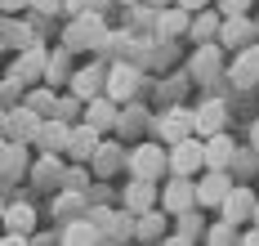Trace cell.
<instances>
[{
	"label": "cell",
	"mask_w": 259,
	"mask_h": 246,
	"mask_svg": "<svg viewBox=\"0 0 259 246\" xmlns=\"http://www.w3.org/2000/svg\"><path fill=\"white\" fill-rule=\"evenodd\" d=\"M206 246H237V228L233 224H206Z\"/></svg>",
	"instance_id": "obj_33"
},
{
	"label": "cell",
	"mask_w": 259,
	"mask_h": 246,
	"mask_svg": "<svg viewBox=\"0 0 259 246\" xmlns=\"http://www.w3.org/2000/svg\"><path fill=\"white\" fill-rule=\"evenodd\" d=\"M125 170L134 179H148V184H161V175H165V148L161 143H139V148H130L125 152Z\"/></svg>",
	"instance_id": "obj_3"
},
{
	"label": "cell",
	"mask_w": 259,
	"mask_h": 246,
	"mask_svg": "<svg viewBox=\"0 0 259 246\" xmlns=\"http://www.w3.org/2000/svg\"><path fill=\"white\" fill-rule=\"evenodd\" d=\"M36 130H40V116L27 112L23 103L5 112V139H9V143H36Z\"/></svg>",
	"instance_id": "obj_13"
},
{
	"label": "cell",
	"mask_w": 259,
	"mask_h": 246,
	"mask_svg": "<svg viewBox=\"0 0 259 246\" xmlns=\"http://www.w3.org/2000/svg\"><path fill=\"white\" fill-rule=\"evenodd\" d=\"M90 170H94L99 179L121 175V170H125V143H116V139H99V148H94V157H90Z\"/></svg>",
	"instance_id": "obj_9"
},
{
	"label": "cell",
	"mask_w": 259,
	"mask_h": 246,
	"mask_svg": "<svg viewBox=\"0 0 259 246\" xmlns=\"http://www.w3.org/2000/svg\"><path fill=\"white\" fill-rule=\"evenodd\" d=\"M255 192L246 188V184H233V192H228V197H224V206H219V215H224V224H246V219L255 215Z\"/></svg>",
	"instance_id": "obj_14"
},
{
	"label": "cell",
	"mask_w": 259,
	"mask_h": 246,
	"mask_svg": "<svg viewBox=\"0 0 259 246\" xmlns=\"http://www.w3.org/2000/svg\"><path fill=\"white\" fill-rule=\"evenodd\" d=\"M0 9L5 14H18V9H27V0H0Z\"/></svg>",
	"instance_id": "obj_44"
},
{
	"label": "cell",
	"mask_w": 259,
	"mask_h": 246,
	"mask_svg": "<svg viewBox=\"0 0 259 246\" xmlns=\"http://www.w3.org/2000/svg\"><path fill=\"white\" fill-rule=\"evenodd\" d=\"M197 184V206H224V197L233 192V179H228V170H206L201 179H192Z\"/></svg>",
	"instance_id": "obj_12"
},
{
	"label": "cell",
	"mask_w": 259,
	"mask_h": 246,
	"mask_svg": "<svg viewBox=\"0 0 259 246\" xmlns=\"http://www.w3.org/2000/svg\"><path fill=\"white\" fill-rule=\"evenodd\" d=\"M85 206V192H67V188H58V201H54V215H72V211H80Z\"/></svg>",
	"instance_id": "obj_35"
},
{
	"label": "cell",
	"mask_w": 259,
	"mask_h": 246,
	"mask_svg": "<svg viewBox=\"0 0 259 246\" xmlns=\"http://www.w3.org/2000/svg\"><path fill=\"white\" fill-rule=\"evenodd\" d=\"M228 76H233L237 85H255L259 81V45H246V50L237 54V63L228 67Z\"/></svg>",
	"instance_id": "obj_26"
},
{
	"label": "cell",
	"mask_w": 259,
	"mask_h": 246,
	"mask_svg": "<svg viewBox=\"0 0 259 246\" xmlns=\"http://www.w3.org/2000/svg\"><path fill=\"white\" fill-rule=\"evenodd\" d=\"M63 170H67V166L58 161L54 152H40V161L31 166V184L45 188V192H58V188H63Z\"/></svg>",
	"instance_id": "obj_18"
},
{
	"label": "cell",
	"mask_w": 259,
	"mask_h": 246,
	"mask_svg": "<svg viewBox=\"0 0 259 246\" xmlns=\"http://www.w3.org/2000/svg\"><path fill=\"white\" fill-rule=\"evenodd\" d=\"M148 126H152V116H148V108H139V103H125V108L116 112V135H121V139L143 135Z\"/></svg>",
	"instance_id": "obj_23"
},
{
	"label": "cell",
	"mask_w": 259,
	"mask_h": 246,
	"mask_svg": "<svg viewBox=\"0 0 259 246\" xmlns=\"http://www.w3.org/2000/svg\"><path fill=\"white\" fill-rule=\"evenodd\" d=\"M156 197H161V184L130 179L125 192H121V211H125V215H148V211H156Z\"/></svg>",
	"instance_id": "obj_7"
},
{
	"label": "cell",
	"mask_w": 259,
	"mask_h": 246,
	"mask_svg": "<svg viewBox=\"0 0 259 246\" xmlns=\"http://www.w3.org/2000/svg\"><path fill=\"white\" fill-rule=\"evenodd\" d=\"M54 103H58V94H54L50 85H31V90L23 94V108L36 112L40 121H50V116H54Z\"/></svg>",
	"instance_id": "obj_28"
},
{
	"label": "cell",
	"mask_w": 259,
	"mask_h": 246,
	"mask_svg": "<svg viewBox=\"0 0 259 246\" xmlns=\"http://www.w3.org/2000/svg\"><path fill=\"white\" fill-rule=\"evenodd\" d=\"M237 246H259V228H246V233L237 237Z\"/></svg>",
	"instance_id": "obj_43"
},
{
	"label": "cell",
	"mask_w": 259,
	"mask_h": 246,
	"mask_svg": "<svg viewBox=\"0 0 259 246\" xmlns=\"http://www.w3.org/2000/svg\"><path fill=\"white\" fill-rule=\"evenodd\" d=\"M152 130H156V143H179V139L192 135V108H179V103H170V108L161 112L152 121Z\"/></svg>",
	"instance_id": "obj_6"
},
{
	"label": "cell",
	"mask_w": 259,
	"mask_h": 246,
	"mask_svg": "<svg viewBox=\"0 0 259 246\" xmlns=\"http://www.w3.org/2000/svg\"><path fill=\"white\" fill-rule=\"evenodd\" d=\"M255 0H219V18H237V14H246Z\"/></svg>",
	"instance_id": "obj_38"
},
{
	"label": "cell",
	"mask_w": 259,
	"mask_h": 246,
	"mask_svg": "<svg viewBox=\"0 0 259 246\" xmlns=\"http://www.w3.org/2000/svg\"><path fill=\"white\" fill-rule=\"evenodd\" d=\"M0 139H5V108H0Z\"/></svg>",
	"instance_id": "obj_46"
},
{
	"label": "cell",
	"mask_w": 259,
	"mask_h": 246,
	"mask_svg": "<svg viewBox=\"0 0 259 246\" xmlns=\"http://www.w3.org/2000/svg\"><path fill=\"white\" fill-rule=\"evenodd\" d=\"M85 184H90V170H85V166H67V170H63V188L67 192H80Z\"/></svg>",
	"instance_id": "obj_37"
},
{
	"label": "cell",
	"mask_w": 259,
	"mask_h": 246,
	"mask_svg": "<svg viewBox=\"0 0 259 246\" xmlns=\"http://www.w3.org/2000/svg\"><path fill=\"white\" fill-rule=\"evenodd\" d=\"M175 219H179V228H175V233H179V237H188V242L206 233V219L197 215V211H183V215H175Z\"/></svg>",
	"instance_id": "obj_34"
},
{
	"label": "cell",
	"mask_w": 259,
	"mask_h": 246,
	"mask_svg": "<svg viewBox=\"0 0 259 246\" xmlns=\"http://www.w3.org/2000/svg\"><path fill=\"white\" fill-rule=\"evenodd\" d=\"M67 135H72V126L67 121H40V130H36V148L40 152H54V157H63V148H67Z\"/></svg>",
	"instance_id": "obj_20"
},
{
	"label": "cell",
	"mask_w": 259,
	"mask_h": 246,
	"mask_svg": "<svg viewBox=\"0 0 259 246\" xmlns=\"http://www.w3.org/2000/svg\"><path fill=\"white\" fill-rule=\"evenodd\" d=\"M219 23H224L219 14H210V9H201V14H197V18L188 23V36H192L197 45H210V40L219 36Z\"/></svg>",
	"instance_id": "obj_29"
},
{
	"label": "cell",
	"mask_w": 259,
	"mask_h": 246,
	"mask_svg": "<svg viewBox=\"0 0 259 246\" xmlns=\"http://www.w3.org/2000/svg\"><path fill=\"white\" fill-rule=\"evenodd\" d=\"M63 50H107V27L103 18L90 9V14H80L72 18V27L63 31Z\"/></svg>",
	"instance_id": "obj_1"
},
{
	"label": "cell",
	"mask_w": 259,
	"mask_h": 246,
	"mask_svg": "<svg viewBox=\"0 0 259 246\" xmlns=\"http://www.w3.org/2000/svg\"><path fill=\"white\" fill-rule=\"evenodd\" d=\"M139 85H143V72L134 63H112L107 76H103V99H112L116 108H125V103H134Z\"/></svg>",
	"instance_id": "obj_2"
},
{
	"label": "cell",
	"mask_w": 259,
	"mask_h": 246,
	"mask_svg": "<svg viewBox=\"0 0 259 246\" xmlns=\"http://www.w3.org/2000/svg\"><path fill=\"white\" fill-rule=\"evenodd\" d=\"M255 143H259V126H255Z\"/></svg>",
	"instance_id": "obj_50"
},
{
	"label": "cell",
	"mask_w": 259,
	"mask_h": 246,
	"mask_svg": "<svg viewBox=\"0 0 259 246\" xmlns=\"http://www.w3.org/2000/svg\"><path fill=\"white\" fill-rule=\"evenodd\" d=\"M45 50H40V45H27L23 54H18V63H14V76H18V81L23 85H40V76H45Z\"/></svg>",
	"instance_id": "obj_19"
},
{
	"label": "cell",
	"mask_w": 259,
	"mask_h": 246,
	"mask_svg": "<svg viewBox=\"0 0 259 246\" xmlns=\"http://www.w3.org/2000/svg\"><path fill=\"white\" fill-rule=\"evenodd\" d=\"M58 242L63 246H99V228H94L90 219H67Z\"/></svg>",
	"instance_id": "obj_27"
},
{
	"label": "cell",
	"mask_w": 259,
	"mask_h": 246,
	"mask_svg": "<svg viewBox=\"0 0 259 246\" xmlns=\"http://www.w3.org/2000/svg\"><path fill=\"white\" fill-rule=\"evenodd\" d=\"M0 54H5V40H0Z\"/></svg>",
	"instance_id": "obj_52"
},
{
	"label": "cell",
	"mask_w": 259,
	"mask_h": 246,
	"mask_svg": "<svg viewBox=\"0 0 259 246\" xmlns=\"http://www.w3.org/2000/svg\"><path fill=\"white\" fill-rule=\"evenodd\" d=\"M175 5H179L183 14H201V9H206L210 0H175Z\"/></svg>",
	"instance_id": "obj_41"
},
{
	"label": "cell",
	"mask_w": 259,
	"mask_h": 246,
	"mask_svg": "<svg viewBox=\"0 0 259 246\" xmlns=\"http://www.w3.org/2000/svg\"><path fill=\"white\" fill-rule=\"evenodd\" d=\"M219 67H224V54H219V45H214V40H210V45H201V50L192 54V63H188V72H192L197 81L219 76Z\"/></svg>",
	"instance_id": "obj_22"
},
{
	"label": "cell",
	"mask_w": 259,
	"mask_h": 246,
	"mask_svg": "<svg viewBox=\"0 0 259 246\" xmlns=\"http://www.w3.org/2000/svg\"><path fill=\"white\" fill-rule=\"evenodd\" d=\"M23 161H27V143L0 139V175H23Z\"/></svg>",
	"instance_id": "obj_30"
},
{
	"label": "cell",
	"mask_w": 259,
	"mask_h": 246,
	"mask_svg": "<svg viewBox=\"0 0 259 246\" xmlns=\"http://www.w3.org/2000/svg\"><path fill=\"white\" fill-rule=\"evenodd\" d=\"M156 36L161 40H170V36H183L188 31V23H192V14H183L179 5H170V9H156Z\"/></svg>",
	"instance_id": "obj_24"
},
{
	"label": "cell",
	"mask_w": 259,
	"mask_h": 246,
	"mask_svg": "<svg viewBox=\"0 0 259 246\" xmlns=\"http://www.w3.org/2000/svg\"><path fill=\"white\" fill-rule=\"evenodd\" d=\"M224 121H228V108H224V99H206L201 108H192V135H197V139L224 135Z\"/></svg>",
	"instance_id": "obj_10"
},
{
	"label": "cell",
	"mask_w": 259,
	"mask_h": 246,
	"mask_svg": "<svg viewBox=\"0 0 259 246\" xmlns=\"http://www.w3.org/2000/svg\"><path fill=\"white\" fill-rule=\"evenodd\" d=\"M116 112H121V108H116L112 99H103V94H99V99H90V103L80 108V121H85L90 130L107 135V130H116Z\"/></svg>",
	"instance_id": "obj_17"
},
{
	"label": "cell",
	"mask_w": 259,
	"mask_h": 246,
	"mask_svg": "<svg viewBox=\"0 0 259 246\" xmlns=\"http://www.w3.org/2000/svg\"><path fill=\"white\" fill-rule=\"evenodd\" d=\"M165 228H170L165 211H148V215H134V237H139L143 246H156L161 237H165Z\"/></svg>",
	"instance_id": "obj_21"
},
{
	"label": "cell",
	"mask_w": 259,
	"mask_h": 246,
	"mask_svg": "<svg viewBox=\"0 0 259 246\" xmlns=\"http://www.w3.org/2000/svg\"><path fill=\"white\" fill-rule=\"evenodd\" d=\"M18 103H23V81H18L14 72H9V76L0 81V108L9 112V108H18Z\"/></svg>",
	"instance_id": "obj_32"
},
{
	"label": "cell",
	"mask_w": 259,
	"mask_h": 246,
	"mask_svg": "<svg viewBox=\"0 0 259 246\" xmlns=\"http://www.w3.org/2000/svg\"><path fill=\"white\" fill-rule=\"evenodd\" d=\"M156 211H165V215L197 211V184H192V179H179V175H170L165 188H161V197H156Z\"/></svg>",
	"instance_id": "obj_5"
},
{
	"label": "cell",
	"mask_w": 259,
	"mask_h": 246,
	"mask_svg": "<svg viewBox=\"0 0 259 246\" xmlns=\"http://www.w3.org/2000/svg\"><path fill=\"white\" fill-rule=\"evenodd\" d=\"M121 5H130V9H134V5H143V0H121Z\"/></svg>",
	"instance_id": "obj_48"
},
{
	"label": "cell",
	"mask_w": 259,
	"mask_h": 246,
	"mask_svg": "<svg viewBox=\"0 0 259 246\" xmlns=\"http://www.w3.org/2000/svg\"><path fill=\"white\" fill-rule=\"evenodd\" d=\"M156 246H192V242H188V237H179V233H175V237H161V242H156Z\"/></svg>",
	"instance_id": "obj_45"
},
{
	"label": "cell",
	"mask_w": 259,
	"mask_h": 246,
	"mask_svg": "<svg viewBox=\"0 0 259 246\" xmlns=\"http://www.w3.org/2000/svg\"><path fill=\"white\" fill-rule=\"evenodd\" d=\"M0 224H5V233H31L36 228V206H27V201H14V206H5V215H0Z\"/></svg>",
	"instance_id": "obj_25"
},
{
	"label": "cell",
	"mask_w": 259,
	"mask_h": 246,
	"mask_svg": "<svg viewBox=\"0 0 259 246\" xmlns=\"http://www.w3.org/2000/svg\"><path fill=\"white\" fill-rule=\"evenodd\" d=\"M27 9H36V14H63V0H27Z\"/></svg>",
	"instance_id": "obj_39"
},
{
	"label": "cell",
	"mask_w": 259,
	"mask_h": 246,
	"mask_svg": "<svg viewBox=\"0 0 259 246\" xmlns=\"http://www.w3.org/2000/svg\"><path fill=\"white\" fill-rule=\"evenodd\" d=\"M165 170L179 175V179H192L197 170H206V166H201V139L188 135V139H179V143H170V148H165Z\"/></svg>",
	"instance_id": "obj_4"
},
{
	"label": "cell",
	"mask_w": 259,
	"mask_h": 246,
	"mask_svg": "<svg viewBox=\"0 0 259 246\" xmlns=\"http://www.w3.org/2000/svg\"><path fill=\"white\" fill-rule=\"evenodd\" d=\"M99 130H90L85 121H76L72 126V135H67V148H63V157H72L76 166H90V157H94V148H99Z\"/></svg>",
	"instance_id": "obj_16"
},
{
	"label": "cell",
	"mask_w": 259,
	"mask_h": 246,
	"mask_svg": "<svg viewBox=\"0 0 259 246\" xmlns=\"http://www.w3.org/2000/svg\"><path fill=\"white\" fill-rule=\"evenodd\" d=\"M90 9H94V0H63V14H72V18L90 14Z\"/></svg>",
	"instance_id": "obj_40"
},
{
	"label": "cell",
	"mask_w": 259,
	"mask_h": 246,
	"mask_svg": "<svg viewBox=\"0 0 259 246\" xmlns=\"http://www.w3.org/2000/svg\"><path fill=\"white\" fill-rule=\"evenodd\" d=\"M0 215H5V197H0Z\"/></svg>",
	"instance_id": "obj_49"
},
{
	"label": "cell",
	"mask_w": 259,
	"mask_h": 246,
	"mask_svg": "<svg viewBox=\"0 0 259 246\" xmlns=\"http://www.w3.org/2000/svg\"><path fill=\"white\" fill-rule=\"evenodd\" d=\"M0 246H31L23 233H0Z\"/></svg>",
	"instance_id": "obj_42"
},
{
	"label": "cell",
	"mask_w": 259,
	"mask_h": 246,
	"mask_svg": "<svg viewBox=\"0 0 259 246\" xmlns=\"http://www.w3.org/2000/svg\"><path fill=\"white\" fill-rule=\"evenodd\" d=\"M85 108L80 99H72V94H63L58 103H54V121H67V126H76V112Z\"/></svg>",
	"instance_id": "obj_36"
},
{
	"label": "cell",
	"mask_w": 259,
	"mask_h": 246,
	"mask_svg": "<svg viewBox=\"0 0 259 246\" xmlns=\"http://www.w3.org/2000/svg\"><path fill=\"white\" fill-rule=\"evenodd\" d=\"M233 157H237V143H233V135H228V130H224V135L201 139V166H206V170H228V166H233Z\"/></svg>",
	"instance_id": "obj_15"
},
{
	"label": "cell",
	"mask_w": 259,
	"mask_h": 246,
	"mask_svg": "<svg viewBox=\"0 0 259 246\" xmlns=\"http://www.w3.org/2000/svg\"><path fill=\"white\" fill-rule=\"evenodd\" d=\"M250 219H255V228H259V201H255V215H250Z\"/></svg>",
	"instance_id": "obj_47"
},
{
	"label": "cell",
	"mask_w": 259,
	"mask_h": 246,
	"mask_svg": "<svg viewBox=\"0 0 259 246\" xmlns=\"http://www.w3.org/2000/svg\"><path fill=\"white\" fill-rule=\"evenodd\" d=\"M67 54H72V50H54V54L45 58V81L50 85H58V81L72 76V72H67Z\"/></svg>",
	"instance_id": "obj_31"
},
{
	"label": "cell",
	"mask_w": 259,
	"mask_h": 246,
	"mask_svg": "<svg viewBox=\"0 0 259 246\" xmlns=\"http://www.w3.org/2000/svg\"><path fill=\"white\" fill-rule=\"evenodd\" d=\"M255 36H259V18H255Z\"/></svg>",
	"instance_id": "obj_51"
},
{
	"label": "cell",
	"mask_w": 259,
	"mask_h": 246,
	"mask_svg": "<svg viewBox=\"0 0 259 246\" xmlns=\"http://www.w3.org/2000/svg\"><path fill=\"white\" fill-rule=\"evenodd\" d=\"M103 76H107L103 63H90V67L72 72V76H67V90H72V99H80V103L99 99V94H103Z\"/></svg>",
	"instance_id": "obj_11"
},
{
	"label": "cell",
	"mask_w": 259,
	"mask_h": 246,
	"mask_svg": "<svg viewBox=\"0 0 259 246\" xmlns=\"http://www.w3.org/2000/svg\"><path fill=\"white\" fill-rule=\"evenodd\" d=\"M214 45H219V50H246V45H255V18H246V14L224 18V23H219V36H214Z\"/></svg>",
	"instance_id": "obj_8"
}]
</instances>
